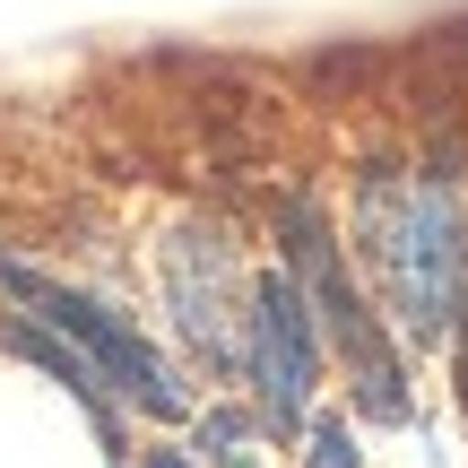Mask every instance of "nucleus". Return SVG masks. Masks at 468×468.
<instances>
[{
	"mask_svg": "<svg viewBox=\"0 0 468 468\" xmlns=\"http://www.w3.org/2000/svg\"><path fill=\"white\" fill-rule=\"evenodd\" d=\"M356 234H365V261L382 303L399 313L408 338H442L460 303V269H468V174L442 156L425 174H365V200H356Z\"/></svg>",
	"mask_w": 468,
	"mask_h": 468,
	"instance_id": "f257e3e1",
	"label": "nucleus"
},
{
	"mask_svg": "<svg viewBox=\"0 0 468 468\" xmlns=\"http://www.w3.org/2000/svg\"><path fill=\"white\" fill-rule=\"evenodd\" d=\"M278 234H286V269H295L321 338L338 347V365H347V382H356V408H365L373 425H399L408 417V373H399V356H390V338H382V313L356 295L338 234L321 226V208L303 200V191L278 208Z\"/></svg>",
	"mask_w": 468,
	"mask_h": 468,
	"instance_id": "f03ea898",
	"label": "nucleus"
},
{
	"mask_svg": "<svg viewBox=\"0 0 468 468\" xmlns=\"http://www.w3.org/2000/svg\"><path fill=\"white\" fill-rule=\"evenodd\" d=\"M0 295H9L17 313H35L44 330H61L69 347L96 365V382L113 390L122 408H139V417H156V425H183V417H191L183 373H174L165 356H156L148 338H139L131 321L113 313V303H96V295H87V286L52 278V269H35V261H0Z\"/></svg>",
	"mask_w": 468,
	"mask_h": 468,
	"instance_id": "7ed1b4c3",
	"label": "nucleus"
},
{
	"mask_svg": "<svg viewBox=\"0 0 468 468\" xmlns=\"http://www.w3.org/2000/svg\"><path fill=\"white\" fill-rule=\"evenodd\" d=\"M243 365H251V390H261V425L269 434H295L303 408H313V382H321V321L303 303L295 269H261L243 295Z\"/></svg>",
	"mask_w": 468,
	"mask_h": 468,
	"instance_id": "20e7f679",
	"label": "nucleus"
},
{
	"mask_svg": "<svg viewBox=\"0 0 468 468\" xmlns=\"http://www.w3.org/2000/svg\"><path fill=\"white\" fill-rule=\"evenodd\" d=\"M165 295H174V330L191 338L208 373L234 365V251L208 234H174L165 251Z\"/></svg>",
	"mask_w": 468,
	"mask_h": 468,
	"instance_id": "39448f33",
	"label": "nucleus"
},
{
	"mask_svg": "<svg viewBox=\"0 0 468 468\" xmlns=\"http://www.w3.org/2000/svg\"><path fill=\"white\" fill-rule=\"evenodd\" d=\"M200 442L218 452V468H261V452H251V425L234 417V408H208V417H200Z\"/></svg>",
	"mask_w": 468,
	"mask_h": 468,
	"instance_id": "423d86ee",
	"label": "nucleus"
},
{
	"mask_svg": "<svg viewBox=\"0 0 468 468\" xmlns=\"http://www.w3.org/2000/svg\"><path fill=\"white\" fill-rule=\"evenodd\" d=\"M303 468H356V434H347V417H321L313 434H303Z\"/></svg>",
	"mask_w": 468,
	"mask_h": 468,
	"instance_id": "0eeeda50",
	"label": "nucleus"
},
{
	"mask_svg": "<svg viewBox=\"0 0 468 468\" xmlns=\"http://www.w3.org/2000/svg\"><path fill=\"white\" fill-rule=\"evenodd\" d=\"M460 338H452V373H460V408H468V269H460Z\"/></svg>",
	"mask_w": 468,
	"mask_h": 468,
	"instance_id": "6e6552de",
	"label": "nucleus"
},
{
	"mask_svg": "<svg viewBox=\"0 0 468 468\" xmlns=\"http://www.w3.org/2000/svg\"><path fill=\"white\" fill-rule=\"evenodd\" d=\"M139 468H191L183 452H148V460H139Z\"/></svg>",
	"mask_w": 468,
	"mask_h": 468,
	"instance_id": "1a4fd4ad",
	"label": "nucleus"
}]
</instances>
